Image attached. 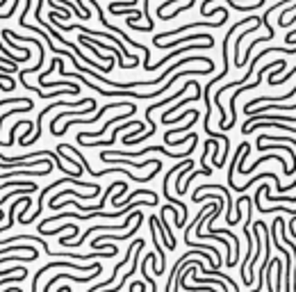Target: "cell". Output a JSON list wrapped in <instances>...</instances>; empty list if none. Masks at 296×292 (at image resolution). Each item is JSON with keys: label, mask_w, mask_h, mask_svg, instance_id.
Masks as SVG:
<instances>
[{"label": "cell", "mask_w": 296, "mask_h": 292, "mask_svg": "<svg viewBox=\"0 0 296 292\" xmlns=\"http://www.w3.org/2000/svg\"><path fill=\"white\" fill-rule=\"evenodd\" d=\"M48 270H82V272H89L91 274V272H96V270H103V265H100V262H94V265H75L73 260H52V262H48V265H43L41 270L32 276L30 292H37L39 281H41L43 274H48Z\"/></svg>", "instance_id": "1"}, {"label": "cell", "mask_w": 296, "mask_h": 292, "mask_svg": "<svg viewBox=\"0 0 296 292\" xmlns=\"http://www.w3.org/2000/svg\"><path fill=\"white\" fill-rule=\"evenodd\" d=\"M269 69H285V60H276V62H271V64H266V66H262L260 73L255 76V80L251 82V85H244V87H239L237 91H232V96H230V128L235 126V101H237V96L241 94V91H249V89H255V87L262 82V73H266Z\"/></svg>", "instance_id": "2"}, {"label": "cell", "mask_w": 296, "mask_h": 292, "mask_svg": "<svg viewBox=\"0 0 296 292\" xmlns=\"http://www.w3.org/2000/svg\"><path fill=\"white\" fill-rule=\"evenodd\" d=\"M100 192H87V194H82V192H75V189H62V192H57L55 197L48 201V206H57V203L62 201L64 197H75V199H80V201H89V199H94V197H98Z\"/></svg>", "instance_id": "3"}, {"label": "cell", "mask_w": 296, "mask_h": 292, "mask_svg": "<svg viewBox=\"0 0 296 292\" xmlns=\"http://www.w3.org/2000/svg\"><path fill=\"white\" fill-rule=\"evenodd\" d=\"M18 23H21V28H25V30H30V32H37L39 37H43V39H46L48 48H50V51L55 53V55H69V51H66V48H57L55 43L50 41V37H48V32H41V30H39V28H32V26H30V23H28V21H18Z\"/></svg>", "instance_id": "4"}, {"label": "cell", "mask_w": 296, "mask_h": 292, "mask_svg": "<svg viewBox=\"0 0 296 292\" xmlns=\"http://www.w3.org/2000/svg\"><path fill=\"white\" fill-rule=\"evenodd\" d=\"M30 201H32L30 194H28V197H18L16 201H12V208H9V222L5 224V226H0V231H7V228H12L14 226V210H16L21 203H30Z\"/></svg>", "instance_id": "5"}, {"label": "cell", "mask_w": 296, "mask_h": 292, "mask_svg": "<svg viewBox=\"0 0 296 292\" xmlns=\"http://www.w3.org/2000/svg\"><path fill=\"white\" fill-rule=\"evenodd\" d=\"M192 172H194V160H189L187 167H185V169H180V172H178V176H176V181H178L176 192H178V194H182V178H185L187 174H192Z\"/></svg>", "instance_id": "6"}, {"label": "cell", "mask_w": 296, "mask_h": 292, "mask_svg": "<svg viewBox=\"0 0 296 292\" xmlns=\"http://www.w3.org/2000/svg\"><path fill=\"white\" fill-rule=\"evenodd\" d=\"M5 105H18V108H23V105H35V101L32 99H5L0 101V108H5Z\"/></svg>", "instance_id": "7"}, {"label": "cell", "mask_w": 296, "mask_h": 292, "mask_svg": "<svg viewBox=\"0 0 296 292\" xmlns=\"http://www.w3.org/2000/svg\"><path fill=\"white\" fill-rule=\"evenodd\" d=\"M294 73H296V66H294V69H292V71H289V73H285V76H283V78H271V76H266V82H269V85H271V87H278V85H283V82H287V80H289V78H292V76H294Z\"/></svg>", "instance_id": "8"}, {"label": "cell", "mask_w": 296, "mask_h": 292, "mask_svg": "<svg viewBox=\"0 0 296 292\" xmlns=\"http://www.w3.org/2000/svg\"><path fill=\"white\" fill-rule=\"evenodd\" d=\"M196 133H189V135H185L182 139H178V142H173V139H164V144L167 146H180V144H185V142H196Z\"/></svg>", "instance_id": "9"}, {"label": "cell", "mask_w": 296, "mask_h": 292, "mask_svg": "<svg viewBox=\"0 0 296 292\" xmlns=\"http://www.w3.org/2000/svg\"><path fill=\"white\" fill-rule=\"evenodd\" d=\"M12 272H16V274H21V272H25V267L23 265H12V270H0V279H7Z\"/></svg>", "instance_id": "10"}]
</instances>
